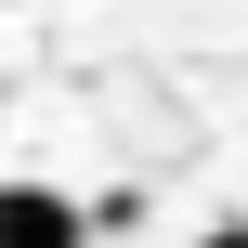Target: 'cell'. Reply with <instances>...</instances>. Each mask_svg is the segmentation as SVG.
I'll return each mask as SVG.
<instances>
[{"label":"cell","mask_w":248,"mask_h":248,"mask_svg":"<svg viewBox=\"0 0 248 248\" xmlns=\"http://www.w3.org/2000/svg\"><path fill=\"white\" fill-rule=\"evenodd\" d=\"M0 248H92V209L65 183H0Z\"/></svg>","instance_id":"6da1fadb"},{"label":"cell","mask_w":248,"mask_h":248,"mask_svg":"<svg viewBox=\"0 0 248 248\" xmlns=\"http://www.w3.org/2000/svg\"><path fill=\"white\" fill-rule=\"evenodd\" d=\"M196 248H248V222H209V235H196Z\"/></svg>","instance_id":"7a4b0ae2"}]
</instances>
